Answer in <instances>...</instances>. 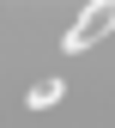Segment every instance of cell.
Segmentation results:
<instances>
[{"label":"cell","instance_id":"cell-1","mask_svg":"<svg viewBox=\"0 0 115 128\" xmlns=\"http://www.w3.org/2000/svg\"><path fill=\"white\" fill-rule=\"evenodd\" d=\"M115 30V0H91L85 12H79V24L67 30V55H79V49H91V43H103Z\"/></svg>","mask_w":115,"mask_h":128},{"label":"cell","instance_id":"cell-2","mask_svg":"<svg viewBox=\"0 0 115 128\" xmlns=\"http://www.w3.org/2000/svg\"><path fill=\"white\" fill-rule=\"evenodd\" d=\"M61 98V86H55V79H42V86H30V110H37V104H55Z\"/></svg>","mask_w":115,"mask_h":128}]
</instances>
